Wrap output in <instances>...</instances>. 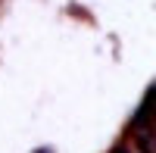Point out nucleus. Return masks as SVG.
Here are the masks:
<instances>
[{
  "label": "nucleus",
  "mask_w": 156,
  "mask_h": 153,
  "mask_svg": "<svg viewBox=\"0 0 156 153\" xmlns=\"http://www.w3.org/2000/svg\"><path fill=\"white\" fill-rule=\"evenodd\" d=\"M37 153H53V150H37Z\"/></svg>",
  "instance_id": "obj_1"
}]
</instances>
